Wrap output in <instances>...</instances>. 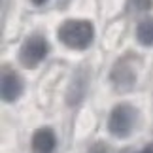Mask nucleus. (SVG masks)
<instances>
[{"label":"nucleus","instance_id":"nucleus-10","mask_svg":"<svg viewBox=\"0 0 153 153\" xmlns=\"http://www.w3.org/2000/svg\"><path fill=\"white\" fill-rule=\"evenodd\" d=\"M89 153H106V148L104 146H95V148H91Z\"/></svg>","mask_w":153,"mask_h":153},{"label":"nucleus","instance_id":"nucleus-12","mask_svg":"<svg viewBox=\"0 0 153 153\" xmlns=\"http://www.w3.org/2000/svg\"><path fill=\"white\" fill-rule=\"evenodd\" d=\"M32 2L36 4V6H42V4H45V2H48V0H32Z\"/></svg>","mask_w":153,"mask_h":153},{"label":"nucleus","instance_id":"nucleus-8","mask_svg":"<svg viewBox=\"0 0 153 153\" xmlns=\"http://www.w3.org/2000/svg\"><path fill=\"white\" fill-rule=\"evenodd\" d=\"M136 38L146 48L153 45V19H144L140 23L138 28H136Z\"/></svg>","mask_w":153,"mask_h":153},{"label":"nucleus","instance_id":"nucleus-5","mask_svg":"<svg viewBox=\"0 0 153 153\" xmlns=\"http://www.w3.org/2000/svg\"><path fill=\"white\" fill-rule=\"evenodd\" d=\"M111 81H114V85L119 91H128V89H132L134 81H136V74H134L131 64L119 61L111 70Z\"/></svg>","mask_w":153,"mask_h":153},{"label":"nucleus","instance_id":"nucleus-4","mask_svg":"<svg viewBox=\"0 0 153 153\" xmlns=\"http://www.w3.org/2000/svg\"><path fill=\"white\" fill-rule=\"evenodd\" d=\"M0 95L4 102H15L23 95V81L13 70L4 68L0 76Z\"/></svg>","mask_w":153,"mask_h":153},{"label":"nucleus","instance_id":"nucleus-1","mask_svg":"<svg viewBox=\"0 0 153 153\" xmlns=\"http://www.w3.org/2000/svg\"><path fill=\"white\" fill-rule=\"evenodd\" d=\"M59 40L70 49H87L93 44L95 28L89 21L68 19L59 27Z\"/></svg>","mask_w":153,"mask_h":153},{"label":"nucleus","instance_id":"nucleus-9","mask_svg":"<svg viewBox=\"0 0 153 153\" xmlns=\"http://www.w3.org/2000/svg\"><path fill=\"white\" fill-rule=\"evenodd\" d=\"M131 6L138 11H144L151 8V0H131Z\"/></svg>","mask_w":153,"mask_h":153},{"label":"nucleus","instance_id":"nucleus-2","mask_svg":"<svg viewBox=\"0 0 153 153\" xmlns=\"http://www.w3.org/2000/svg\"><path fill=\"white\" fill-rule=\"evenodd\" d=\"M136 125V110L131 104H117L108 117V131L115 138H127Z\"/></svg>","mask_w":153,"mask_h":153},{"label":"nucleus","instance_id":"nucleus-6","mask_svg":"<svg viewBox=\"0 0 153 153\" xmlns=\"http://www.w3.org/2000/svg\"><path fill=\"white\" fill-rule=\"evenodd\" d=\"M55 146H57V138H55V132L49 127H42L34 132V136H32L34 153H53Z\"/></svg>","mask_w":153,"mask_h":153},{"label":"nucleus","instance_id":"nucleus-7","mask_svg":"<svg viewBox=\"0 0 153 153\" xmlns=\"http://www.w3.org/2000/svg\"><path fill=\"white\" fill-rule=\"evenodd\" d=\"M87 91V76L78 74L68 89V104H78Z\"/></svg>","mask_w":153,"mask_h":153},{"label":"nucleus","instance_id":"nucleus-11","mask_svg":"<svg viewBox=\"0 0 153 153\" xmlns=\"http://www.w3.org/2000/svg\"><path fill=\"white\" fill-rule=\"evenodd\" d=\"M140 153H153V148H151V146H148V148H146V149H142Z\"/></svg>","mask_w":153,"mask_h":153},{"label":"nucleus","instance_id":"nucleus-3","mask_svg":"<svg viewBox=\"0 0 153 153\" xmlns=\"http://www.w3.org/2000/svg\"><path fill=\"white\" fill-rule=\"evenodd\" d=\"M48 51H49V45H48V42H45V38L40 36V34H34V36H30L25 44L21 45L19 61H21L23 66L34 68L48 57Z\"/></svg>","mask_w":153,"mask_h":153}]
</instances>
